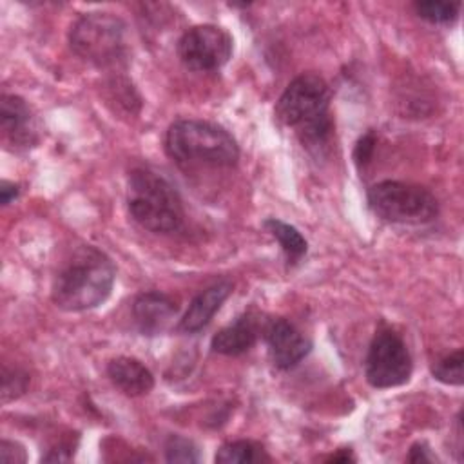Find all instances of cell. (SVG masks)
Here are the masks:
<instances>
[{
  "instance_id": "obj_1",
  "label": "cell",
  "mask_w": 464,
  "mask_h": 464,
  "mask_svg": "<svg viewBox=\"0 0 464 464\" xmlns=\"http://www.w3.org/2000/svg\"><path fill=\"white\" fill-rule=\"evenodd\" d=\"M114 277V263L105 252L91 245L78 246L54 276L51 299L65 312L96 308L111 295Z\"/></svg>"
},
{
  "instance_id": "obj_2",
  "label": "cell",
  "mask_w": 464,
  "mask_h": 464,
  "mask_svg": "<svg viewBox=\"0 0 464 464\" xmlns=\"http://www.w3.org/2000/svg\"><path fill=\"white\" fill-rule=\"evenodd\" d=\"M127 205L132 219L156 234H170L183 227L185 210L176 187L161 174L140 167L129 174Z\"/></svg>"
},
{
  "instance_id": "obj_3",
  "label": "cell",
  "mask_w": 464,
  "mask_h": 464,
  "mask_svg": "<svg viewBox=\"0 0 464 464\" xmlns=\"http://www.w3.org/2000/svg\"><path fill=\"white\" fill-rule=\"evenodd\" d=\"M165 150L179 165L234 167L239 147L223 127L203 120H178L165 136Z\"/></svg>"
},
{
  "instance_id": "obj_4",
  "label": "cell",
  "mask_w": 464,
  "mask_h": 464,
  "mask_svg": "<svg viewBox=\"0 0 464 464\" xmlns=\"http://www.w3.org/2000/svg\"><path fill=\"white\" fill-rule=\"evenodd\" d=\"M125 29V22L112 13H85L71 25L69 45L91 65L114 67L127 56Z\"/></svg>"
},
{
  "instance_id": "obj_5",
  "label": "cell",
  "mask_w": 464,
  "mask_h": 464,
  "mask_svg": "<svg viewBox=\"0 0 464 464\" xmlns=\"http://www.w3.org/2000/svg\"><path fill=\"white\" fill-rule=\"evenodd\" d=\"M370 210L390 223L424 225L437 218V198L424 187L395 179L372 185L366 192Z\"/></svg>"
},
{
  "instance_id": "obj_6",
  "label": "cell",
  "mask_w": 464,
  "mask_h": 464,
  "mask_svg": "<svg viewBox=\"0 0 464 464\" xmlns=\"http://www.w3.org/2000/svg\"><path fill=\"white\" fill-rule=\"evenodd\" d=\"M330 89L326 82L314 72L295 76L276 103V118L295 130L330 116Z\"/></svg>"
},
{
  "instance_id": "obj_7",
  "label": "cell",
  "mask_w": 464,
  "mask_h": 464,
  "mask_svg": "<svg viewBox=\"0 0 464 464\" xmlns=\"http://www.w3.org/2000/svg\"><path fill=\"white\" fill-rule=\"evenodd\" d=\"M413 370L404 341L392 330H379L368 348L364 375L370 386L384 390L408 382Z\"/></svg>"
},
{
  "instance_id": "obj_8",
  "label": "cell",
  "mask_w": 464,
  "mask_h": 464,
  "mask_svg": "<svg viewBox=\"0 0 464 464\" xmlns=\"http://www.w3.org/2000/svg\"><path fill=\"white\" fill-rule=\"evenodd\" d=\"M232 36L219 25L201 24L187 29L178 42L181 63L198 72L216 71L232 56Z\"/></svg>"
},
{
  "instance_id": "obj_9",
  "label": "cell",
  "mask_w": 464,
  "mask_h": 464,
  "mask_svg": "<svg viewBox=\"0 0 464 464\" xmlns=\"http://www.w3.org/2000/svg\"><path fill=\"white\" fill-rule=\"evenodd\" d=\"M265 341L276 368L290 370L297 366L312 350V343L290 321L272 319L265 326Z\"/></svg>"
},
{
  "instance_id": "obj_10",
  "label": "cell",
  "mask_w": 464,
  "mask_h": 464,
  "mask_svg": "<svg viewBox=\"0 0 464 464\" xmlns=\"http://www.w3.org/2000/svg\"><path fill=\"white\" fill-rule=\"evenodd\" d=\"M178 314L176 301L163 292H141L132 303V317L145 335H158L169 328Z\"/></svg>"
},
{
  "instance_id": "obj_11",
  "label": "cell",
  "mask_w": 464,
  "mask_h": 464,
  "mask_svg": "<svg viewBox=\"0 0 464 464\" xmlns=\"http://www.w3.org/2000/svg\"><path fill=\"white\" fill-rule=\"evenodd\" d=\"M0 125L4 138L14 147L36 143V125L31 107L16 94H4L0 100Z\"/></svg>"
},
{
  "instance_id": "obj_12",
  "label": "cell",
  "mask_w": 464,
  "mask_h": 464,
  "mask_svg": "<svg viewBox=\"0 0 464 464\" xmlns=\"http://www.w3.org/2000/svg\"><path fill=\"white\" fill-rule=\"evenodd\" d=\"M230 292H232V283L227 279L216 281L210 286H207L205 290H201L190 301L187 312L179 319L178 328L185 334H196L201 328H205L210 323V319L214 317V314L221 308L225 299L230 295Z\"/></svg>"
},
{
  "instance_id": "obj_13",
  "label": "cell",
  "mask_w": 464,
  "mask_h": 464,
  "mask_svg": "<svg viewBox=\"0 0 464 464\" xmlns=\"http://www.w3.org/2000/svg\"><path fill=\"white\" fill-rule=\"evenodd\" d=\"M107 375L112 384L125 395H147L154 388V375L150 370L134 357H116L107 364Z\"/></svg>"
},
{
  "instance_id": "obj_14",
  "label": "cell",
  "mask_w": 464,
  "mask_h": 464,
  "mask_svg": "<svg viewBox=\"0 0 464 464\" xmlns=\"http://www.w3.org/2000/svg\"><path fill=\"white\" fill-rule=\"evenodd\" d=\"M257 341V323L250 314L237 317L232 324L214 334L210 348L221 355H241Z\"/></svg>"
},
{
  "instance_id": "obj_15",
  "label": "cell",
  "mask_w": 464,
  "mask_h": 464,
  "mask_svg": "<svg viewBox=\"0 0 464 464\" xmlns=\"http://www.w3.org/2000/svg\"><path fill=\"white\" fill-rule=\"evenodd\" d=\"M263 225L270 232V236L274 239H277V243H279L281 250L286 254L288 261L295 263L306 254L308 243L295 227H292L281 219H276V218H268Z\"/></svg>"
},
{
  "instance_id": "obj_16",
  "label": "cell",
  "mask_w": 464,
  "mask_h": 464,
  "mask_svg": "<svg viewBox=\"0 0 464 464\" xmlns=\"http://www.w3.org/2000/svg\"><path fill=\"white\" fill-rule=\"evenodd\" d=\"M216 462L219 464H252V462H268L270 457L265 453L263 446L254 440H232L225 442L218 453Z\"/></svg>"
},
{
  "instance_id": "obj_17",
  "label": "cell",
  "mask_w": 464,
  "mask_h": 464,
  "mask_svg": "<svg viewBox=\"0 0 464 464\" xmlns=\"http://www.w3.org/2000/svg\"><path fill=\"white\" fill-rule=\"evenodd\" d=\"M413 9L419 18L437 24V25H446L457 20L459 11H460V2H448V0H420L413 4Z\"/></svg>"
},
{
  "instance_id": "obj_18",
  "label": "cell",
  "mask_w": 464,
  "mask_h": 464,
  "mask_svg": "<svg viewBox=\"0 0 464 464\" xmlns=\"http://www.w3.org/2000/svg\"><path fill=\"white\" fill-rule=\"evenodd\" d=\"M462 362H464V353L459 348V350L440 357L437 362H433L431 375L439 382H444L450 386H460L462 384Z\"/></svg>"
},
{
  "instance_id": "obj_19",
  "label": "cell",
  "mask_w": 464,
  "mask_h": 464,
  "mask_svg": "<svg viewBox=\"0 0 464 464\" xmlns=\"http://www.w3.org/2000/svg\"><path fill=\"white\" fill-rule=\"evenodd\" d=\"M165 459L169 462H199L201 455L194 440L181 435H170L165 442Z\"/></svg>"
},
{
  "instance_id": "obj_20",
  "label": "cell",
  "mask_w": 464,
  "mask_h": 464,
  "mask_svg": "<svg viewBox=\"0 0 464 464\" xmlns=\"http://www.w3.org/2000/svg\"><path fill=\"white\" fill-rule=\"evenodd\" d=\"M27 382H29L27 373H24L20 370L4 368V373H2V397H4V401H11V399H16L18 395H22L27 388Z\"/></svg>"
},
{
  "instance_id": "obj_21",
  "label": "cell",
  "mask_w": 464,
  "mask_h": 464,
  "mask_svg": "<svg viewBox=\"0 0 464 464\" xmlns=\"http://www.w3.org/2000/svg\"><path fill=\"white\" fill-rule=\"evenodd\" d=\"M375 143H377V136H375L373 130L364 132L357 140V143L353 147V161H355V165L359 169H362V167H366L370 163V160L373 156V150H375Z\"/></svg>"
},
{
  "instance_id": "obj_22",
  "label": "cell",
  "mask_w": 464,
  "mask_h": 464,
  "mask_svg": "<svg viewBox=\"0 0 464 464\" xmlns=\"http://www.w3.org/2000/svg\"><path fill=\"white\" fill-rule=\"evenodd\" d=\"M25 459H27L25 450L18 442H13V440L0 442V460L2 462L16 464V462H25Z\"/></svg>"
},
{
  "instance_id": "obj_23",
  "label": "cell",
  "mask_w": 464,
  "mask_h": 464,
  "mask_svg": "<svg viewBox=\"0 0 464 464\" xmlns=\"http://www.w3.org/2000/svg\"><path fill=\"white\" fill-rule=\"evenodd\" d=\"M408 460L410 462H431V460H435V455H431V451H430L426 442H415L410 448Z\"/></svg>"
},
{
  "instance_id": "obj_24",
  "label": "cell",
  "mask_w": 464,
  "mask_h": 464,
  "mask_svg": "<svg viewBox=\"0 0 464 464\" xmlns=\"http://www.w3.org/2000/svg\"><path fill=\"white\" fill-rule=\"evenodd\" d=\"M18 194H20L18 185H14L11 181H5V179L0 183V201H2V205H9L11 201H14L18 198Z\"/></svg>"
},
{
  "instance_id": "obj_25",
  "label": "cell",
  "mask_w": 464,
  "mask_h": 464,
  "mask_svg": "<svg viewBox=\"0 0 464 464\" xmlns=\"http://www.w3.org/2000/svg\"><path fill=\"white\" fill-rule=\"evenodd\" d=\"M350 460H355V457L352 455L350 450H341L339 453L328 457V462H350Z\"/></svg>"
}]
</instances>
